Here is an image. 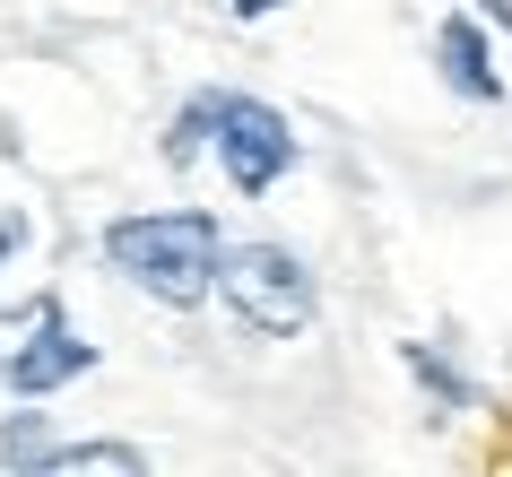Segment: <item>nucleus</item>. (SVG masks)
<instances>
[{
	"label": "nucleus",
	"instance_id": "obj_5",
	"mask_svg": "<svg viewBox=\"0 0 512 477\" xmlns=\"http://www.w3.org/2000/svg\"><path fill=\"white\" fill-rule=\"evenodd\" d=\"M434 61H443V79H452L469 105H504V79H495V53H486L478 18H443V27H434Z\"/></svg>",
	"mask_w": 512,
	"mask_h": 477
},
{
	"label": "nucleus",
	"instance_id": "obj_8",
	"mask_svg": "<svg viewBox=\"0 0 512 477\" xmlns=\"http://www.w3.org/2000/svg\"><path fill=\"white\" fill-rule=\"evenodd\" d=\"M209 131H217V87H200V96H191V105L165 122V165H191Z\"/></svg>",
	"mask_w": 512,
	"mask_h": 477
},
{
	"label": "nucleus",
	"instance_id": "obj_11",
	"mask_svg": "<svg viewBox=\"0 0 512 477\" xmlns=\"http://www.w3.org/2000/svg\"><path fill=\"white\" fill-rule=\"evenodd\" d=\"M478 9H486V27H504V35H512V0H478Z\"/></svg>",
	"mask_w": 512,
	"mask_h": 477
},
{
	"label": "nucleus",
	"instance_id": "obj_9",
	"mask_svg": "<svg viewBox=\"0 0 512 477\" xmlns=\"http://www.w3.org/2000/svg\"><path fill=\"white\" fill-rule=\"evenodd\" d=\"M44 434H53V425L35 417V408H18V417H0V469H18V477H27L35 460L53 451V443H44Z\"/></svg>",
	"mask_w": 512,
	"mask_h": 477
},
{
	"label": "nucleus",
	"instance_id": "obj_1",
	"mask_svg": "<svg viewBox=\"0 0 512 477\" xmlns=\"http://www.w3.org/2000/svg\"><path fill=\"white\" fill-rule=\"evenodd\" d=\"M105 261L131 278L139 295H157L165 313H191L217 295V261H226V235H217L209 209H165V217H113L105 226Z\"/></svg>",
	"mask_w": 512,
	"mask_h": 477
},
{
	"label": "nucleus",
	"instance_id": "obj_10",
	"mask_svg": "<svg viewBox=\"0 0 512 477\" xmlns=\"http://www.w3.org/2000/svg\"><path fill=\"white\" fill-rule=\"evenodd\" d=\"M27 235H35V217H27V209H0V269L27 252Z\"/></svg>",
	"mask_w": 512,
	"mask_h": 477
},
{
	"label": "nucleus",
	"instance_id": "obj_3",
	"mask_svg": "<svg viewBox=\"0 0 512 477\" xmlns=\"http://www.w3.org/2000/svg\"><path fill=\"white\" fill-rule=\"evenodd\" d=\"M217 165H226V183L243 200H261V191L287 183V165H296V131H287V113L261 105V96H235V87H217V131H209Z\"/></svg>",
	"mask_w": 512,
	"mask_h": 477
},
{
	"label": "nucleus",
	"instance_id": "obj_4",
	"mask_svg": "<svg viewBox=\"0 0 512 477\" xmlns=\"http://www.w3.org/2000/svg\"><path fill=\"white\" fill-rule=\"evenodd\" d=\"M87 365H96V339H79V330L61 321V304L44 295V304H35V330L0 356V382H9V399H27V408H35V399H53L61 382H79Z\"/></svg>",
	"mask_w": 512,
	"mask_h": 477
},
{
	"label": "nucleus",
	"instance_id": "obj_2",
	"mask_svg": "<svg viewBox=\"0 0 512 477\" xmlns=\"http://www.w3.org/2000/svg\"><path fill=\"white\" fill-rule=\"evenodd\" d=\"M217 295H226L261 339H296V330H313V313H322L313 269H304L287 243H226V261H217Z\"/></svg>",
	"mask_w": 512,
	"mask_h": 477
},
{
	"label": "nucleus",
	"instance_id": "obj_6",
	"mask_svg": "<svg viewBox=\"0 0 512 477\" xmlns=\"http://www.w3.org/2000/svg\"><path fill=\"white\" fill-rule=\"evenodd\" d=\"M27 477H148V451L139 443H61Z\"/></svg>",
	"mask_w": 512,
	"mask_h": 477
},
{
	"label": "nucleus",
	"instance_id": "obj_12",
	"mask_svg": "<svg viewBox=\"0 0 512 477\" xmlns=\"http://www.w3.org/2000/svg\"><path fill=\"white\" fill-rule=\"evenodd\" d=\"M270 9H287V0H235V18H270Z\"/></svg>",
	"mask_w": 512,
	"mask_h": 477
},
{
	"label": "nucleus",
	"instance_id": "obj_7",
	"mask_svg": "<svg viewBox=\"0 0 512 477\" xmlns=\"http://www.w3.org/2000/svg\"><path fill=\"white\" fill-rule=\"evenodd\" d=\"M400 365L417 373V391H426V399H443V408H478V382H469V373H452L426 339H408V347H400Z\"/></svg>",
	"mask_w": 512,
	"mask_h": 477
}]
</instances>
